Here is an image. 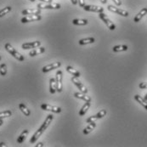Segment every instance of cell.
I'll list each match as a JSON object with an SVG mask.
<instances>
[{
	"instance_id": "7c38bea8",
	"label": "cell",
	"mask_w": 147,
	"mask_h": 147,
	"mask_svg": "<svg viewBox=\"0 0 147 147\" xmlns=\"http://www.w3.org/2000/svg\"><path fill=\"white\" fill-rule=\"evenodd\" d=\"M61 65V62H54V63L49 64V65H47L43 66L42 69V72H48V71H52V70H54V69L59 68Z\"/></svg>"
},
{
	"instance_id": "ab89813d",
	"label": "cell",
	"mask_w": 147,
	"mask_h": 147,
	"mask_svg": "<svg viewBox=\"0 0 147 147\" xmlns=\"http://www.w3.org/2000/svg\"><path fill=\"white\" fill-rule=\"evenodd\" d=\"M144 99H145L146 100H147V94H146V96L144 97Z\"/></svg>"
},
{
	"instance_id": "30bf717a",
	"label": "cell",
	"mask_w": 147,
	"mask_h": 147,
	"mask_svg": "<svg viewBox=\"0 0 147 147\" xmlns=\"http://www.w3.org/2000/svg\"><path fill=\"white\" fill-rule=\"evenodd\" d=\"M84 9L86 11L96 12V13H102L104 11V9L102 7H100L97 5H85Z\"/></svg>"
},
{
	"instance_id": "8fae6325",
	"label": "cell",
	"mask_w": 147,
	"mask_h": 147,
	"mask_svg": "<svg viewBox=\"0 0 147 147\" xmlns=\"http://www.w3.org/2000/svg\"><path fill=\"white\" fill-rule=\"evenodd\" d=\"M71 82L81 90L82 93H84V94H87V93H88V89L86 88V87L78 80V78L77 77H75V76L72 77V78H71Z\"/></svg>"
},
{
	"instance_id": "1f68e13d",
	"label": "cell",
	"mask_w": 147,
	"mask_h": 147,
	"mask_svg": "<svg viewBox=\"0 0 147 147\" xmlns=\"http://www.w3.org/2000/svg\"><path fill=\"white\" fill-rule=\"evenodd\" d=\"M78 3H79V6L81 8H84V6L86 5L85 4V0H78Z\"/></svg>"
},
{
	"instance_id": "83f0119b",
	"label": "cell",
	"mask_w": 147,
	"mask_h": 147,
	"mask_svg": "<svg viewBox=\"0 0 147 147\" xmlns=\"http://www.w3.org/2000/svg\"><path fill=\"white\" fill-rule=\"evenodd\" d=\"M11 7L10 6H7L6 8H4V9H2L1 10H0V17H3V16H4L5 15H7L8 13H9L10 11H11Z\"/></svg>"
},
{
	"instance_id": "e575fe53",
	"label": "cell",
	"mask_w": 147,
	"mask_h": 147,
	"mask_svg": "<svg viewBox=\"0 0 147 147\" xmlns=\"http://www.w3.org/2000/svg\"><path fill=\"white\" fill-rule=\"evenodd\" d=\"M71 3L74 4V5H76V4L78 3V0H71Z\"/></svg>"
},
{
	"instance_id": "5b68a950",
	"label": "cell",
	"mask_w": 147,
	"mask_h": 147,
	"mask_svg": "<svg viewBox=\"0 0 147 147\" xmlns=\"http://www.w3.org/2000/svg\"><path fill=\"white\" fill-rule=\"evenodd\" d=\"M108 10L113 12V13H116L117 15H120L122 16H124V17H127L128 16V12L126 10H123V9H118V8H116L115 6L113 5H108L107 7Z\"/></svg>"
},
{
	"instance_id": "7402d4cb",
	"label": "cell",
	"mask_w": 147,
	"mask_h": 147,
	"mask_svg": "<svg viewBox=\"0 0 147 147\" xmlns=\"http://www.w3.org/2000/svg\"><path fill=\"white\" fill-rule=\"evenodd\" d=\"M90 102H88V101H87L84 105H83V107L81 108V110H80V111H79V115L81 116V117H83L84 116L85 114H86V112L88 111V110L89 109V107H90Z\"/></svg>"
},
{
	"instance_id": "52a82bcc",
	"label": "cell",
	"mask_w": 147,
	"mask_h": 147,
	"mask_svg": "<svg viewBox=\"0 0 147 147\" xmlns=\"http://www.w3.org/2000/svg\"><path fill=\"white\" fill-rule=\"evenodd\" d=\"M42 19L40 15H31V16H26L25 17H23L21 20L22 23H27V22H31V21H40Z\"/></svg>"
},
{
	"instance_id": "d4e9b609",
	"label": "cell",
	"mask_w": 147,
	"mask_h": 147,
	"mask_svg": "<svg viewBox=\"0 0 147 147\" xmlns=\"http://www.w3.org/2000/svg\"><path fill=\"white\" fill-rule=\"evenodd\" d=\"M19 108H20V110L21 111V112L25 115V116H26V117H29L30 115H31V112H30V111L28 110V108L26 106V105H24V104H22L21 103L20 105H19Z\"/></svg>"
},
{
	"instance_id": "74e56055",
	"label": "cell",
	"mask_w": 147,
	"mask_h": 147,
	"mask_svg": "<svg viewBox=\"0 0 147 147\" xmlns=\"http://www.w3.org/2000/svg\"><path fill=\"white\" fill-rule=\"evenodd\" d=\"M100 2H101L102 3H104V4H105V3H107V0H100Z\"/></svg>"
},
{
	"instance_id": "4dcf8cb0",
	"label": "cell",
	"mask_w": 147,
	"mask_h": 147,
	"mask_svg": "<svg viewBox=\"0 0 147 147\" xmlns=\"http://www.w3.org/2000/svg\"><path fill=\"white\" fill-rule=\"evenodd\" d=\"M140 88H142V89H146L147 88V83H140L139 85Z\"/></svg>"
},
{
	"instance_id": "2e32d148",
	"label": "cell",
	"mask_w": 147,
	"mask_h": 147,
	"mask_svg": "<svg viewBox=\"0 0 147 147\" xmlns=\"http://www.w3.org/2000/svg\"><path fill=\"white\" fill-rule=\"evenodd\" d=\"M49 91L51 94H55L57 91V84L55 78H50L49 80Z\"/></svg>"
},
{
	"instance_id": "5bb4252c",
	"label": "cell",
	"mask_w": 147,
	"mask_h": 147,
	"mask_svg": "<svg viewBox=\"0 0 147 147\" xmlns=\"http://www.w3.org/2000/svg\"><path fill=\"white\" fill-rule=\"evenodd\" d=\"M22 15L24 16H31V15H40L41 9H26L22 10Z\"/></svg>"
},
{
	"instance_id": "f1b7e54d",
	"label": "cell",
	"mask_w": 147,
	"mask_h": 147,
	"mask_svg": "<svg viewBox=\"0 0 147 147\" xmlns=\"http://www.w3.org/2000/svg\"><path fill=\"white\" fill-rule=\"evenodd\" d=\"M12 115V112L10 111H2L0 112V119H3L5 117H11Z\"/></svg>"
},
{
	"instance_id": "60d3db41",
	"label": "cell",
	"mask_w": 147,
	"mask_h": 147,
	"mask_svg": "<svg viewBox=\"0 0 147 147\" xmlns=\"http://www.w3.org/2000/svg\"><path fill=\"white\" fill-rule=\"evenodd\" d=\"M29 1H31V2H35L36 0H29Z\"/></svg>"
},
{
	"instance_id": "4fadbf2b",
	"label": "cell",
	"mask_w": 147,
	"mask_h": 147,
	"mask_svg": "<svg viewBox=\"0 0 147 147\" xmlns=\"http://www.w3.org/2000/svg\"><path fill=\"white\" fill-rule=\"evenodd\" d=\"M40 45H41V42L40 41H35V42L23 43L21 45V47L24 49H36V48L39 47Z\"/></svg>"
},
{
	"instance_id": "d590c367",
	"label": "cell",
	"mask_w": 147,
	"mask_h": 147,
	"mask_svg": "<svg viewBox=\"0 0 147 147\" xmlns=\"http://www.w3.org/2000/svg\"><path fill=\"white\" fill-rule=\"evenodd\" d=\"M6 146V144L5 143H3V142H1L0 143V147H5Z\"/></svg>"
},
{
	"instance_id": "9c48e42d",
	"label": "cell",
	"mask_w": 147,
	"mask_h": 147,
	"mask_svg": "<svg viewBox=\"0 0 147 147\" xmlns=\"http://www.w3.org/2000/svg\"><path fill=\"white\" fill-rule=\"evenodd\" d=\"M62 76H63V73L61 71H58L56 72L55 79H56V84H57V91L59 93L62 91Z\"/></svg>"
},
{
	"instance_id": "7a4b0ae2",
	"label": "cell",
	"mask_w": 147,
	"mask_h": 147,
	"mask_svg": "<svg viewBox=\"0 0 147 147\" xmlns=\"http://www.w3.org/2000/svg\"><path fill=\"white\" fill-rule=\"evenodd\" d=\"M4 47H5V49H6L13 57H15L16 60H18V61H24V60H25L24 56H23L21 54H20L18 51H16V50L11 46V44L6 43Z\"/></svg>"
},
{
	"instance_id": "ffe728a7",
	"label": "cell",
	"mask_w": 147,
	"mask_h": 147,
	"mask_svg": "<svg viewBox=\"0 0 147 147\" xmlns=\"http://www.w3.org/2000/svg\"><path fill=\"white\" fill-rule=\"evenodd\" d=\"M44 52H45V48L41 47V48L35 49H33L32 51H31V52L29 53V55L32 56V57H33V56H35V55H40V54H42V53H44Z\"/></svg>"
},
{
	"instance_id": "4316f807",
	"label": "cell",
	"mask_w": 147,
	"mask_h": 147,
	"mask_svg": "<svg viewBox=\"0 0 147 147\" xmlns=\"http://www.w3.org/2000/svg\"><path fill=\"white\" fill-rule=\"evenodd\" d=\"M72 23L77 26H86L88 25V21L84 19H74L72 21Z\"/></svg>"
},
{
	"instance_id": "b9f144b4",
	"label": "cell",
	"mask_w": 147,
	"mask_h": 147,
	"mask_svg": "<svg viewBox=\"0 0 147 147\" xmlns=\"http://www.w3.org/2000/svg\"><path fill=\"white\" fill-rule=\"evenodd\" d=\"M0 61H1V56H0Z\"/></svg>"
},
{
	"instance_id": "ba28073f",
	"label": "cell",
	"mask_w": 147,
	"mask_h": 147,
	"mask_svg": "<svg viewBox=\"0 0 147 147\" xmlns=\"http://www.w3.org/2000/svg\"><path fill=\"white\" fill-rule=\"evenodd\" d=\"M41 108H42V110L52 111V112H55V113H61V108L57 107V106L48 105V104H42L41 105Z\"/></svg>"
},
{
	"instance_id": "6da1fadb",
	"label": "cell",
	"mask_w": 147,
	"mask_h": 147,
	"mask_svg": "<svg viewBox=\"0 0 147 147\" xmlns=\"http://www.w3.org/2000/svg\"><path fill=\"white\" fill-rule=\"evenodd\" d=\"M53 119H54V116L53 115H49L47 117H46V119H45V121H44V123H42V125L38 129V131L32 135V137L31 138V140H30V142L32 143V144H33V143H35L37 140H38V139L41 136L42 134V133L47 129V127L49 126V124L51 123V122L53 121Z\"/></svg>"
},
{
	"instance_id": "e0dca14e",
	"label": "cell",
	"mask_w": 147,
	"mask_h": 147,
	"mask_svg": "<svg viewBox=\"0 0 147 147\" xmlns=\"http://www.w3.org/2000/svg\"><path fill=\"white\" fill-rule=\"evenodd\" d=\"M74 96L76 97V98H78V99H81V100H83L84 101H88V102H90L91 101V98L89 97V96H88L86 94H84V93H74Z\"/></svg>"
},
{
	"instance_id": "d6986e66",
	"label": "cell",
	"mask_w": 147,
	"mask_h": 147,
	"mask_svg": "<svg viewBox=\"0 0 147 147\" xmlns=\"http://www.w3.org/2000/svg\"><path fill=\"white\" fill-rule=\"evenodd\" d=\"M65 70H66V71H68L69 73L72 74L73 76H75V77H77V78H79V77L81 76L80 72H79L78 71H77L76 69H74L72 66L67 65V66L65 67Z\"/></svg>"
},
{
	"instance_id": "f35d334b",
	"label": "cell",
	"mask_w": 147,
	"mask_h": 147,
	"mask_svg": "<svg viewBox=\"0 0 147 147\" xmlns=\"http://www.w3.org/2000/svg\"><path fill=\"white\" fill-rule=\"evenodd\" d=\"M3 123V119H0V126H1Z\"/></svg>"
},
{
	"instance_id": "836d02e7",
	"label": "cell",
	"mask_w": 147,
	"mask_h": 147,
	"mask_svg": "<svg viewBox=\"0 0 147 147\" xmlns=\"http://www.w3.org/2000/svg\"><path fill=\"white\" fill-rule=\"evenodd\" d=\"M39 1H42V3H52L53 0H39Z\"/></svg>"
},
{
	"instance_id": "9a60e30c",
	"label": "cell",
	"mask_w": 147,
	"mask_h": 147,
	"mask_svg": "<svg viewBox=\"0 0 147 147\" xmlns=\"http://www.w3.org/2000/svg\"><path fill=\"white\" fill-rule=\"evenodd\" d=\"M147 14V8H144V9H142L136 16H135V17H134V22H139V21H140Z\"/></svg>"
},
{
	"instance_id": "3957f363",
	"label": "cell",
	"mask_w": 147,
	"mask_h": 147,
	"mask_svg": "<svg viewBox=\"0 0 147 147\" xmlns=\"http://www.w3.org/2000/svg\"><path fill=\"white\" fill-rule=\"evenodd\" d=\"M38 9H61V4L59 3H38L37 5Z\"/></svg>"
},
{
	"instance_id": "603a6c76",
	"label": "cell",
	"mask_w": 147,
	"mask_h": 147,
	"mask_svg": "<svg viewBox=\"0 0 147 147\" xmlns=\"http://www.w3.org/2000/svg\"><path fill=\"white\" fill-rule=\"evenodd\" d=\"M95 42L94 38H84V39H80L79 40V44L80 45H86V44H89V43H93Z\"/></svg>"
},
{
	"instance_id": "f546056e",
	"label": "cell",
	"mask_w": 147,
	"mask_h": 147,
	"mask_svg": "<svg viewBox=\"0 0 147 147\" xmlns=\"http://www.w3.org/2000/svg\"><path fill=\"white\" fill-rule=\"evenodd\" d=\"M6 74H7V66L4 63L1 64V65H0V75L5 76Z\"/></svg>"
},
{
	"instance_id": "8992f818",
	"label": "cell",
	"mask_w": 147,
	"mask_h": 147,
	"mask_svg": "<svg viewBox=\"0 0 147 147\" xmlns=\"http://www.w3.org/2000/svg\"><path fill=\"white\" fill-rule=\"evenodd\" d=\"M105 115H106V110L103 109V110H101L100 111H99L96 115H94V116H92V117H88V118L87 119V121H86V122H87L88 123H92V122H95L96 120H98V119H100V118L104 117Z\"/></svg>"
},
{
	"instance_id": "d6a6232c",
	"label": "cell",
	"mask_w": 147,
	"mask_h": 147,
	"mask_svg": "<svg viewBox=\"0 0 147 147\" xmlns=\"http://www.w3.org/2000/svg\"><path fill=\"white\" fill-rule=\"evenodd\" d=\"M114 3H115V4L116 5H117V6H121L122 5V1L121 0H112Z\"/></svg>"
},
{
	"instance_id": "ac0fdd59",
	"label": "cell",
	"mask_w": 147,
	"mask_h": 147,
	"mask_svg": "<svg viewBox=\"0 0 147 147\" xmlns=\"http://www.w3.org/2000/svg\"><path fill=\"white\" fill-rule=\"evenodd\" d=\"M134 100H135L138 103H140V105H142L146 110H147V100H146L144 98H142L141 96L136 94V95L134 96Z\"/></svg>"
},
{
	"instance_id": "cb8c5ba5",
	"label": "cell",
	"mask_w": 147,
	"mask_h": 147,
	"mask_svg": "<svg viewBox=\"0 0 147 147\" xmlns=\"http://www.w3.org/2000/svg\"><path fill=\"white\" fill-rule=\"evenodd\" d=\"M27 134H28V130H27V129H25V130L21 133V135L18 137V139H17L18 144H22V143L24 142V140H26V137Z\"/></svg>"
},
{
	"instance_id": "484cf974",
	"label": "cell",
	"mask_w": 147,
	"mask_h": 147,
	"mask_svg": "<svg viewBox=\"0 0 147 147\" xmlns=\"http://www.w3.org/2000/svg\"><path fill=\"white\" fill-rule=\"evenodd\" d=\"M127 45H117L113 47V51L114 52H122V51H127Z\"/></svg>"
},
{
	"instance_id": "44dd1931",
	"label": "cell",
	"mask_w": 147,
	"mask_h": 147,
	"mask_svg": "<svg viewBox=\"0 0 147 147\" xmlns=\"http://www.w3.org/2000/svg\"><path fill=\"white\" fill-rule=\"evenodd\" d=\"M96 127V123H95V122H92V123H90L88 126L86 127L84 129V134H88L89 133H91L93 130H94V128Z\"/></svg>"
},
{
	"instance_id": "277c9868",
	"label": "cell",
	"mask_w": 147,
	"mask_h": 147,
	"mask_svg": "<svg viewBox=\"0 0 147 147\" xmlns=\"http://www.w3.org/2000/svg\"><path fill=\"white\" fill-rule=\"evenodd\" d=\"M99 17L101 19V21H103L105 22V24L108 26V28L111 30V31H113V30H115L116 29V26H115V24L112 22V21H111L106 16H105V14L102 12V13H100V15H99Z\"/></svg>"
},
{
	"instance_id": "8d00e7d4",
	"label": "cell",
	"mask_w": 147,
	"mask_h": 147,
	"mask_svg": "<svg viewBox=\"0 0 147 147\" xmlns=\"http://www.w3.org/2000/svg\"><path fill=\"white\" fill-rule=\"evenodd\" d=\"M39 146H41V147L43 146V144H42V143H38V144L36 146V147H39Z\"/></svg>"
}]
</instances>
